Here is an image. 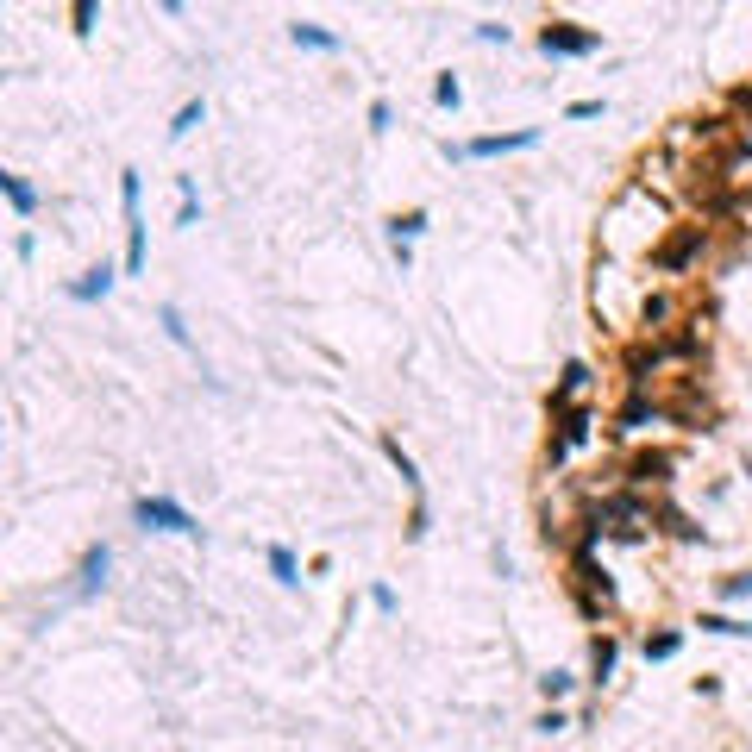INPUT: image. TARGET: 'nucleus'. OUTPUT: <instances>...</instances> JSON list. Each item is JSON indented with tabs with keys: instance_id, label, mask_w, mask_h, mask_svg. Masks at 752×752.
<instances>
[{
	"instance_id": "nucleus-1",
	"label": "nucleus",
	"mask_w": 752,
	"mask_h": 752,
	"mask_svg": "<svg viewBox=\"0 0 752 752\" xmlns=\"http://www.w3.org/2000/svg\"><path fill=\"white\" fill-rule=\"evenodd\" d=\"M132 521L145 527V533H176V539H207V527L188 514L176 496H138L132 502Z\"/></svg>"
},
{
	"instance_id": "nucleus-2",
	"label": "nucleus",
	"mask_w": 752,
	"mask_h": 752,
	"mask_svg": "<svg viewBox=\"0 0 752 752\" xmlns=\"http://www.w3.org/2000/svg\"><path fill=\"white\" fill-rule=\"evenodd\" d=\"M120 214H126V276H145V182L138 170H120Z\"/></svg>"
},
{
	"instance_id": "nucleus-3",
	"label": "nucleus",
	"mask_w": 752,
	"mask_h": 752,
	"mask_svg": "<svg viewBox=\"0 0 752 752\" xmlns=\"http://www.w3.org/2000/svg\"><path fill=\"white\" fill-rule=\"evenodd\" d=\"M709 257V226H671V239L652 251V270L658 276H684L690 264Z\"/></svg>"
},
{
	"instance_id": "nucleus-4",
	"label": "nucleus",
	"mask_w": 752,
	"mask_h": 752,
	"mask_svg": "<svg viewBox=\"0 0 752 752\" xmlns=\"http://www.w3.org/2000/svg\"><path fill=\"white\" fill-rule=\"evenodd\" d=\"M539 132H483V138H464V145H445V163H489V157H514V151H533Z\"/></svg>"
},
{
	"instance_id": "nucleus-5",
	"label": "nucleus",
	"mask_w": 752,
	"mask_h": 752,
	"mask_svg": "<svg viewBox=\"0 0 752 752\" xmlns=\"http://www.w3.org/2000/svg\"><path fill=\"white\" fill-rule=\"evenodd\" d=\"M552 420H558V433L546 439V470H558L564 458L577 452V445H590V433H596V408H590V402H571V408H558Z\"/></svg>"
},
{
	"instance_id": "nucleus-6",
	"label": "nucleus",
	"mask_w": 752,
	"mask_h": 752,
	"mask_svg": "<svg viewBox=\"0 0 752 752\" xmlns=\"http://www.w3.org/2000/svg\"><path fill=\"white\" fill-rule=\"evenodd\" d=\"M602 51V32L596 26H571V19H552V26H539V57H596Z\"/></svg>"
},
{
	"instance_id": "nucleus-7",
	"label": "nucleus",
	"mask_w": 752,
	"mask_h": 752,
	"mask_svg": "<svg viewBox=\"0 0 752 752\" xmlns=\"http://www.w3.org/2000/svg\"><path fill=\"white\" fill-rule=\"evenodd\" d=\"M671 470H677V458H671V452H633V458L621 464V483L646 496V489H665V483H671Z\"/></svg>"
},
{
	"instance_id": "nucleus-8",
	"label": "nucleus",
	"mask_w": 752,
	"mask_h": 752,
	"mask_svg": "<svg viewBox=\"0 0 752 752\" xmlns=\"http://www.w3.org/2000/svg\"><path fill=\"white\" fill-rule=\"evenodd\" d=\"M665 420V402H652V395H627L621 402V414H615V433H646V427H658Z\"/></svg>"
},
{
	"instance_id": "nucleus-9",
	"label": "nucleus",
	"mask_w": 752,
	"mask_h": 752,
	"mask_svg": "<svg viewBox=\"0 0 752 752\" xmlns=\"http://www.w3.org/2000/svg\"><path fill=\"white\" fill-rule=\"evenodd\" d=\"M590 383H596V370L583 364V358H571V364H564V376H558V389H552V402H546V408H552V414H558V408H571V402H577V395L590 389Z\"/></svg>"
},
{
	"instance_id": "nucleus-10",
	"label": "nucleus",
	"mask_w": 752,
	"mask_h": 752,
	"mask_svg": "<svg viewBox=\"0 0 752 752\" xmlns=\"http://www.w3.org/2000/svg\"><path fill=\"white\" fill-rule=\"evenodd\" d=\"M615 665H621V640H615V633H596V640H590V684L602 690L608 677H615Z\"/></svg>"
},
{
	"instance_id": "nucleus-11",
	"label": "nucleus",
	"mask_w": 752,
	"mask_h": 752,
	"mask_svg": "<svg viewBox=\"0 0 752 752\" xmlns=\"http://www.w3.org/2000/svg\"><path fill=\"white\" fill-rule=\"evenodd\" d=\"M107 564H113V546H107V539L82 552V571H76V590H82V596H94V590L107 583Z\"/></svg>"
},
{
	"instance_id": "nucleus-12",
	"label": "nucleus",
	"mask_w": 752,
	"mask_h": 752,
	"mask_svg": "<svg viewBox=\"0 0 752 752\" xmlns=\"http://www.w3.org/2000/svg\"><path fill=\"white\" fill-rule=\"evenodd\" d=\"M113 276H120V270H113L107 264V257H101V264H94L82 282H69V301H82V308H88V301H107V289H113Z\"/></svg>"
},
{
	"instance_id": "nucleus-13",
	"label": "nucleus",
	"mask_w": 752,
	"mask_h": 752,
	"mask_svg": "<svg viewBox=\"0 0 752 752\" xmlns=\"http://www.w3.org/2000/svg\"><path fill=\"white\" fill-rule=\"evenodd\" d=\"M640 652H646V665H671V658L684 652V633H677V627H652L646 640H640Z\"/></svg>"
},
{
	"instance_id": "nucleus-14",
	"label": "nucleus",
	"mask_w": 752,
	"mask_h": 752,
	"mask_svg": "<svg viewBox=\"0 0 752 752\" xmlns=\"http://www.w3.org/2000/svg\"><path fill=\"white\" fill-rule=\"evenodd\" d=\"M289 38H295V51H320V57H333V51H339V32L308 26V19H295V26H289Z\"/></svg>"
},
{
	"instance_id": "nucleus-15",
	"label": "nucleus",
	"mask_w": 752,
	"mask_h": 752,
	"mask_svg": "<svg viewBox=\"0 0 752 752\" xmlns=\"http://www.w3.org/2000/svg\"><path fill=\"white\" fill-rule=\"evenodd\" d=\"M652 527H665L671 539H702V527L690 521L684 508H671V502H652Z\"/></svg>"
},
{
	"instance_id": "nucleus-16",
	"label": "nucleus",
	"mask_w": 752,
	"mask_h": 752,
	"mask_svg": "<svg viewBox=\"0 0 752 752\" xmlns=\"http://www.w3.org/2000/svg\"><path fill=\"white\" fill-rule=\"evenodd\" d=\"M0 195H7V207H13L19 220H32V214H38V188H32L26 176H0Z\"/></svg>"
},
{
	"instance_id": "nucleus-17",
	"label": "nucleus",
	"mask_w": 752,
	"mask_h": 752,
	"mask_svg": "<svg viewBox=\"0 0 752 752\" xmlns=\"http://www.w3.org/2000/svg\"><path fill=\"white\" fill-rule=\"evenodd\" d=\"M264 564H270V577L282 583V590H295V583H301V564H295L289 546H264Z\"/></svg>"
},
{
	"instance_id": "nucleus-18",
	"label": "nucleus",
	"mask_w": 752,
	"mask_h": 752,
	"mask_svg": "<svg viewBox=\"0 0 752 752\" xmlns=\"http://www.w3.org/2000/svg\"><path fill=\"white\" fill-rule=\"evenodd\" d=\"M696 627L702 633H721V640H752V621H740V615H709V608H702Z\"/></svg>"
},
{
	"instance_id": "nucleus-19",
	"label": "nucleus",
	"mask_w": 752,
	"mask_h": 752,
	"mask_svg": "<svg viewBox=\"0 0 752 752\" xmlns=\"http://www.w3.org/2000/svg\"><path fill=\"white\" fill-rule=\"evenodd\" d=\"M383 458H389L395 470H402V483H408L414 496H420V464H414V458L402 452V439H395V433H383Z\"/></svg>"
},
{
	"instance_id": "nucleus-20",
	"label": "nucleus",
	"mask_w": 752,
	"mask_h": 752,
	"mask_svg": "<svg viewBox=\"0 0 752 752\" xmlns=\"http://www.w3.org/2000/svg\"><path fill=\"white\" fill-rule=\"evenodd\" d=\"M420 232H427V214H420V207H408V214L389 220V239H395V245H414Z\"/></svg>"
},
{
	"instance_id": "nucleus-21",
	"label": "nucleus",
	"mask_w": 752,
	"mask_h": 752,
	"mask_svg": "<svg viewBox=\"0 0 752 752\" xmlns=\"http://www.w3.org/2000/svg\"><path fill=\"white\" fill-rule=\"evenodd\" d=\"M571 690H577V677H571V671H546V677H539V696H546L552 709H558V702L571 696Z\"/></svg>"
},
{
	"instance_id": "nucleus-22",
	"label": "nucleus",
	"mask_w": 752,
	"mask_h": 752,
	"mask_svg": "<svg viewBox=\"0 0 752 752\" xmlns=\"http://www.w3.org/2000/svg\"><path fill=\"white\" fill-rule=\"evenodd\" d=\"M201 120H207V107H201V101H182V107H176V120H170V138H188Z\"/></svg>"
},
{
	"instance_id": "nucleus-23",
	"label": "nucleus",
	"mask_w": 752,
	"mask_h": 752,
	"mask_svg": "<svg viewBox=\"0 0 752 752\" xmlns=\"http://www.w3.org/2000/svg\"><path fill=\"white\" fill-rule=\"evenodd\" d=\"M176 195H182V201H176V226H195V220H201V201H195V182L182 176V182H176Z\"/></svg>"
},
{
	"instance_id": "nucleus-24",
	"label": "nucleus",
	"mask_w": 752,
	"mask_h": 752,
	"mask_svg": "<svg viewBox=\"0 0 752 752\" xmlns=\"http://www.w3.org/2000/svg\"><path fill=\"white\" fill-rule=\"evenodd\" d=\"M433 101L458 113V107H464V82H458V76H439V82H433Z\"/></svg>"
},
{
	"instance_id": "nucleus-25",
	"label": "nucleus",
	"mask_w": 752,
	"mask_h": 752,
	"mask_svg": "<svg viewBox=\"0 0 752 752\" xmlns=\"http://www.w3.org/2000/svg\"><path fill=\"white\" fill-rule=\"evenodd\" d=\"M157 320H163V333H170L176 345H188V326H182V308H170V301H163V308H157Z\"/></svg>"
},
{
	"instance_id": "nucleus-26",
	"label": "nucleus",
	"mask_w": 752,
	"mask_h": 752,
	"mask_svg": "<svg viewBox=\"0 0 752 752\" xmlns=\"http://www.w3.org/2000/svg\"><path fill=\"white\" fill-rule=\"evenodd\" d=\"M408 539H427V496H414V508H408V527H402Z\"/></svg>"
},
{
	"instance_id": "nucleus-27",
	"label": "nucleus",
	"mask_w": 752,
	"mask_h": 752,
	"mask_svg": "<svg viewBox=\"0 0 752 752\" xmlns=\"http://www.w3.org/2000/svg\"><path fill=\"white\" fill-rule=\"evenodd\" d=\"M721 596H727V602H746V596H752V571H734V577L721 583Z\"/></svg>"
},
{
	"instance_id": "nucleus-28",
	"label": "nucleus",
	"mask_w": 752,
	"mask_h": 752,
	"mask_svg": "<svg viewBox=\"0 0 752 752\" xmlns=\"http://www.w3.org/2000/svg\"><path fill=\"white\" fill-rule=\"evenodd\" d=\"M69 19H76V38H88L94 19H101V7H94V0H76V13H69Z\"/></svg>"
},
{
	"instance_id": "nucleus-29",
	"label": "nucleus",
	"mask_w": 752,
	"mask_h": 752,
	"mask_svg": "<svg viewBox=\"0 0 752 752\" xmlns=\"http://www.w3.org/2000/svg\"><path fill=\"white\" fill-rule=\"evenodd\" d=\"M602 113H608V101H571V107H564V120H602Z\"/></svg>"
},
{
	"instance_id": "nucleus-30",
	"label": "nucleus",
	"mask_w": 752,
	"mask_h": 752,
	"mask_svg": "<svg viewBox=\"0 0 752 752\" xmlns=\"http://www.w3.org/2000/svg\"><path fill=\"white\" fill-rule=\"evenodd\" d=\"M727 107H734L740 120H752V82H740V88H727Z\"/></svg>"
},
{
	"instance_id": "nucleus-31",
	"label": "nucleus",
	"mask_w": 752,
	"mask_h": 752,
	"mask_svg": "<svg viewBox=\"0 0 752 752\" xmlns=\"http://www.w3.org/2000/svg\"><path fill=\"white\" fill-rule=\"evenodd\" d=\"M370 608H376V615H395L402 602H395V590H389V583H376V590H370Z\"/></svg>"
},
{
	"instance_id": "nucleus-32",
	"label": "nucleus",
	"mask_w": 752,
	"mask_h": 752,
	"mask_svg": "<svg viewBox=\"0 0 752 752\" xmlns=\"http://www.w3.org/2000/svg\"><path fill=\"white\" fill-rule=\"evenodd\" d=\"M533 727H539V734H564V727H571V715H564V709H546Z\"/></svg>"
},
{
	"instance_id": "nucleus-33",
	"label": "nucleus",
	"mask_w": 752,
	"mask_h": 752,
	"mask_svg": "<svg viewBox=\"0 0 752 752\" xmlns=\"http://www.w3.org/2000/svg\"><path fill=\"white\" fill-rule=\"evenodd\" d=\"M395 126V113H389V101H370V132H389Z\"/></svg>"
}]
</instances>
